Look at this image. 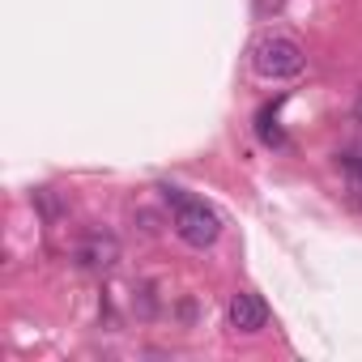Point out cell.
Instances as JSON below:
<instances>
[{
  "instance_id": "1",
  "label": "cell",
  "mask_w": 362,
  "mask_h": 362,
  "mask_svg": "<svg viewBox=\"0 0 362 362\" xmlns=\"http://www.w3.org/2000/svg\"><path fill=\"white\" fill-rule=\"evenodd\" d=\"M307 64L303 47L290 39V35H264L252 43V69L269 81H286V77H298Z\"/></svg>"
},
{
  "instance_id": "2",
  "label": "cell",
  "mask_w": 362,
  "mask_h": 362,
  "mask_svg": "<svg viewBox=\"0 0 362 362\" xmlns=\"http://www.w3.org/2000/svg\"><path fill=\"white\" fill-rule=\"evenodd\" d=\"M175 235L184 239L188 247H214L218 235H222V218L205 205V201H184L175 205Z\"/></svg>"
},
{
  "instance_id": "3",
  "label": "cell",
  "mask_w": 362,
  "mask_h": 362,
  "mask_svg": "<svg viewBox=\"0 0 362 362\" xmlns=\"http://www.w3.org/2000/svg\"><path fill=\"white\" fill-rule=\"evenodd\" d=\"M226 324H230V332H243V337L260 332V328L269 324L264 298H260L256 290H239V294L230 298V307H226Z\"/></svg>"
},
{
  "instance_id": "4",
  "label": "cell",
  "mask_w": 362,
  "mask_h": 362,
  "mask_svg": "<svg viewBox=\"0 0 362 362\" xmlns=\"http://www.w3.org/2000/svg\"><path fill=\"white\" fill-rule=\"evenodd\" d=\"M77 260H81L86 269H94V273H107V269H115V260H119V239L94 230V235H86V243L77 247Z\"/></svg>"
},
{
  "instance_id": "5",
  "label": "cell",
  "mask_w": 362,
  "mask_h": 362,
  "mask_svg": "<svg viewBox=\"0 0 362 362\" xmlns=\"http://www.w3.org/2000/svg\"><path fill=\"white\" fill-rule=\"evenodd\" d=\"M256 132H260V141H264V145H281V128H277V119H273V107H264V111H260Z\"/></svg>"
},
{
  "instance_id": "6",
  "label": "cell",
  "mask_w": 362,
  "mask_h": 362,
  "mask_svg": "<svg viewBox=\"0 0 362 362\" xmlns=\"http://www.w3.org/2000/svg\"><path fill=\"white\" fill-rule=\"evenodd\" d=\"M354 111H358V119H362V98H358V107H354Z\"/></svg>"
}]
</instances>
